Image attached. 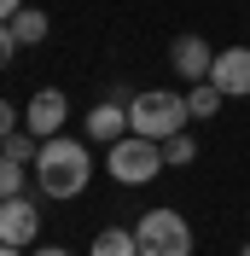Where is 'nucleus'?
Returning <instances> with one entry per match:
<instances>
[{
    "label": "nucleus",
    "mask_w": 250,
    "mask_h": 256,
    "mask_svg": "<svg viewBox=\"0 0 250 256\" xmlns=\"http://www.w3.org/2000/svg\"><path fill=\"white\" fill-rule=\"evenodd\" d=\"M12 35H18V47H41L47 41V12H35V6L12 12Z\"/></svg>",
    "instance_id": "obj_12"
},
{
    "label": "nucleus",
    "mask_w": 250,
    "mask_h": 256,
    "mask_svg": "<svg viewBox=\"0 0 250 256\" xmlns=\"http://www.w3.org/2000/svg\"><path fill=\"white\" fill-rule=\"evenodd\" d=\"M64 116H70L64 94L58 88H41V94L30 99V111H24V128H30L35 140H52V134H64Z\"/></svg>",
    "instance_id": "obj_6"
},
{
    "label": "nucleus",
    "mask_w": 250,
    "mask_h": 256,
    "mask_svg": "<svg viewBox=\"0 0 250 256\" xmlns=\"http://www.w3.org/2000/svg\"><path fill=\"white\" fill-rule=\"evenodd\" d=\"M122 134H128V105L122 99H105V105L88 111V140L110 146V140H122Z\"/></svg>",
    "instance_id": "obj_9"
},
{
    "label": "nucleus",
    "mask_w": 250,
    "mask_h": 256,
    "mask_svg": "<svg viewBox=\"0 0 250 256\" xmlns=\"http://www.w3.org/2000/svg\"><path fill=\"white\" fill-rule=\"evenodd\" d=\"M35 256H70V250H58V244H47V250H35Z\"/></svg>",
    "instance_id": "obj_19"
},
{
    "label": "nucleus",
    "mask_w": 250,
    "mask_h": 256,
    "mask_svg": "<svg viewBox=\"0 0 250 256\" xmlns=\"http://www.w3.org/2000/svg\"><path fill=\"white\" fill-rule=\"evenodd\" d=\"M134 239H140V256H192V227L180 210H146L134 222Z\"/></svg>",
    "instance_id": "obj_4"
},
{
    "label": "nucleus",
    "mask_w": 250,
    "mask_h": 256,
    "mask_svg": "<svg viewBox=\"0 0 250 256\" xmlns=\"http://www.w3.org/2000/svg\"><path fill=\"white\" fill-rule=\"evenodd\" d=\"M169 64H174V70H180L186 82H210L216 47H210L204 35H174V47H169Z\"/></svg>",
    "instance_id": "obj_8"
},
{
    "label": "nucleus",
    "mask_w": 250,
    "mask_h": 256,
    "mask_svg": "<svg viewBox=\"0 0 250 256\" xmlns=\"http://www.w3.org/2000/svg\"><path fill=\"white\" fill-rule=\"evenodd\" d=\"M105 169H110V180H116V186H146V180H157V169H169V163H163V140L122 134V140H110Z\"/></svg>",
    "instance_id": "obj_3"
},
{
    "label": "nucleus",
    "mask_w": 250,
    "mask_h": 256,
    "mask_svg": "<svg viewBox=\"0 0 250 256\" xmlns=\"http://www.w3.org/2000/svg\"><path fill=\"white\" fill-rule=\"evenodd\" d=\"M88 180H94V152L82 140H70V134L41 140V152H35V186H41V198H58V204L82 198Z\"/></svg>",
    "instance_id": "obj_1"
},
{
    "label": "nucleus",
    "mask_w": 250,
    "mask_h": 256,
    "mask_svg": "<svg viewBox=\"0 0 250 256\" xmlns=\"http://www.w3.org/2000/svg\"><path fill=\"white\" fill-rule=\"evenodd\" d=\"M88 256H140V239H134V227H105Z\"/></svg>",
    "instance_id": "obj_11"
},
{
    "label": "nucleus",
    "mask_w": 250,
    "mask_h": 256,
    "mask_svg": "<svg viewBox=\"0 0 250 256\" xmlns=\"http://www.w3.org/2000/svg\"><path fill=\"white\" fill-rule=\"evenodd\" d=\"M0 152H12L18 163H35V152H41V140H35L30 128H24V134H18V128H12V134H6V140H0Z\"/></svg>",
    "instance_id": "obj_15"
},
{
    "label": "nucleus",
    "mask_w": 250,
    "mask_h": 256,
    "mask_svg": "<svg viewBox=\"0 0 250 256\" xmlns=\"http://www.w3.org/2000/svg\"><path fill=\"white\" fill-rule=\"evenodd\" d=\"M12 52H18V35H12V24H6V18H0V70L12 64Z\"/></svg>",
    "instance_id": "obj_16"
},
{
    "label": "nucleus",
    "mask_w": 250,
    "mask_h": 256,
    "mask_svg": "<svg viewBox=\"0 0 250 256\" xmlns=\"http://www.w3.org/2000/svg\"><path fill=\"white\" fill-rule=\"evenodd\" d=\"M227 105V94H221L216 82H192V94H186V111H192V122H210V116Z\"/></svg>",
    "instance_id": "obj_10"
},
{
    "label": "nucleus",
    "mask_w": 250,
    "mask_h": 256,
    "mask_svg": "<svg viewBox=\"0 0 250 256\" xmlns=\"http://www.w3.org/2000/svg\"><path fill=\"white\" fill-rule=\"evenodd\" d=\"M35 233H41V210H35L30 192L0 198V244H35Z\"/></svg>",
    "instance_id": "obj_5"
},
{
    "label": "nucleus",
    "mask_w": 250,
    "mask_h": 256,
    "mask_svg": "<svg viewBox=\"0 0 250 256\" xmlns=\"http://www.w3.org/2000/svg\"><path fill=\"white\" fill-rule=\"evenodd\" d=\"M0 256H18V244H0Z\"/></svg>",
    "instance_id": "obj_20"
},
{
    "label": "nucleus",
    "mask_w": 250,
    "mask_h": 256,
    "mask_svg": "<svg viewBox=\"0 0 250 256\" xmlns=\"http://www.w3.org/2000/svg\"><path fill=\"white\" fill-rule=\"evenodd\" d=\"M24 186H30L24 163H18L12 152H0V198H24Z\"/></svg>",
    "instance_id": "obj_13"
},
{
    "label": "nucleus",
    "mask_w": 250,
    "mask_h": 256,
    "mask_svg": "<svg viewBox=\"0 0 250 256\" xmlns=\"http://www.w3.org/2000/svg\"><path fill=\"white\" fill-rule=\"evenodd\" d=\"M192 122L186 94H169V88H152V94L128 99V134H146V140H169Z\"/></svg>",
    "instance_id": "obj_2"
},
{
    "label": "nucleus",
    "mask_w": 250,
    "mask_h": 256,
    "mask_svg": "<svg viewBox=\"0 0 250 256\" xmlns=\"http://www.w3.org/2000/svg\"><path fill=\"white\" fill-rule=\"evenodd\" d=\"M238 256H250V244H244V250H238Z\"/></svg>",
    "instance_id": "obj_21"
},
{
    "label": "nucleus",
    "mask_w": 250,
    "mask_h": 256,
    "mask_svg": "<svg viewBox=\"0 0 250 256\" xmlns=\"http://www.w3.org/2000/svg\"><path fill=\"white\" fill-rule=\"evenodd\" d=\"M210 82H216L227 99H250V47H227V52H216Z\"/></svg>",
    "instance_id": "obj_7"
},
{
    "label": "nucleus",
    "mask_w": 250,
    "mask_h": 256,
    "mask_svg": "<svg viewBox=\"0 0 250 256\" xmlns=\"http://www.w3.org/2000/svg\"><path fill=\"white\" fill-rule=\"evenodd\" d=\"M192 158H198V146H192V134H186V128H180V134H169V140H163V163H169V169H186Z\"/></svg>",
    "instance_id": "obj_14"
},
{
    "label": "nucleus",
    "mask_w": 250,
    "mask_h": 256,
    "mask_svg": "<svg viewBox=\"0 0 250 256\" xmlns=\"http://www.w3.org/2000/svg\"><path fill=\"white\" fill-rule=\"evenodd\" d=\"M12 128H18V111H12V105H6V99H0V140H6Z\"/></svg>",
    "instance_id": "obj_17"
},
{
    "label": "nucleus",
    "mask_w": 250,
    "mask_h": 256,
    "mask_svg": "<svg viewBox=\"0 0 250 256\" xmlns=\"http://www.w3.org/2000/svg\"><path fill=\"white\" fill-rule=\"evenodd\" d=\"M12 12H24V0H0V18L12 24Z\"/></svg>",
    "instance_id": "obj_18"
}]
</instances>
